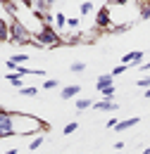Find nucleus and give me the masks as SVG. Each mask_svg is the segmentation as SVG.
<instances>
[{
  "label": "nucleus",
  "mask_w": 150,
  "mask_h": 154,
  "mask_svg": "<svg viewBox=\"0 0 150 154\" xmlns=\"http://www.w3.org/2000/svg\"><path fill=\"white\" fill-rule=\"evenodd\" d=\"M76 128H79V123H76V121H69V123L64 126V135H72Z\"/></svg>",
  "instance_id": "obj_23"
},
{
  "label": "nucleus",
  "mask_w": 150,
  "mask_h": 154,
  "mask_svg": "<svg viewBox=\"0 0 150 154\" xmlns=\"http://www.w3.org/2000/svg\"><path fill=\"white\" fill-rule=\"evenodd\" d=\"M79 10H81V14L86 17V14H91V12H93V2H91V0H83V2L79 5Z\"/></svg>",
  "instance_id": "obj_17"
},
{
  "label": "nucleus",
  "mask_w": 150,
  "mask_h": 154,
  "mask_svg": "<svg viewBox=\"0 0 150 154\" xmlns=\"http://www.w3.org/2000/svg\"><path fill=\"white\" fill-rule=\"evenodd\" d=\"M10 135H15L12 114L5 112V109H0V140H5V137H10Z\"/></svg>",
  "instance_id": "obj_6"
},
{
  "label": "nucleus",
  "mask_w": 150,
  "mask_h": 154,
  "mask_svg": "<svg viewBox=\"0 0 150 154\" xmlns=\"http://www.w3.org/2000/svg\"><path fill=\"white\" fill-rule=\"evenodd\" d=\"M112 85H114V76L112 74H103V76H98V81H95L98 93H103L105 88H112Z\"/></svg>",
  "instance_id": "obj_8"
},
{
  "label": "nucleus",
  "mask_w": 150,
  "mask_h": 154,
  "mask_svg": "<svg viewBox=\"0 0 150 154\" xmlns=\"http://www.w3.org/2000/svg\"><path fill=\"white\" fill-rule=\"evenodd\" d=\"M79 93H81V85H79V83H72V85L62 88V93H60V95H62V100H72V97H76Z\"/></svg>",
  "instance_id": "obj_10"
},
{
  "label": "nucleus",
  "mask_w": 150,
  "mask_h": 154,
  "mask_svg": "<svg viewBox=\"0 0 150 154\" xmlns=\"http://www.w3.org/2000/svg\"><path fill=\"white\" fill-rule=\"evenodd\" d=\"M124 71H126V66L119 64V66H114V69H112V76H119V74H124Z\"/></svg>",
  "instance_id": "obj_27"
},
{
  "label": "nucleus",
  "mask_w": 150,
  "mask_h": 154,
  "mask_svg": "<svg viewBox=\"0 0 150 154\" xmlns=\"http://www.w3.org/2000/svg\"><path fill=\"white\" fill-rule=\"evenodd\" d=\"M141 5V17L145 19V17H150V2H138Z\"/></svg>",
  "instance_id": "obj_22"
},
{
  "label": "nucleus",
  "mask_w": 150,
  "mask_h": 154,
  "mask_svg": "<svg viewBox=\"0 0 150 154\" xmlns=\"http://www.w3.org/2000/svg\"><path fill=\"white\" fill-rule=\"evenodd\" d=\"M145 100H150V88H148V90H145Z\"/></svg>",
  "instance_id": "obj_30"
},
{
  "label": "nucleus",
  "mask_w": 150,
  "mask_h": 154,
  "mask_svg": "<svg viewBox=\"0 0 150 154\" xmlns=\"http://www.w3.org/2000/svg\"><path fill=\"white\" fill-rule=\"evenodd\" d=\"M131 26H133L131 21H122V24H117V26H112V29H110V33H124V31H129Z\"/></svg>",
  "instance_id": "obj_13"
},
{
  "label": "nucleus",
  "mask_w": 150,
  "mask_h": 154,
  "mask_svg": "<svg viewBox=\"0 0 150 154\" xmlns=\"http://www.w3.org/2000/svg\"><path fill=\"white\" fill-rule=\"evenodd\" d=\"M5 154H17V149H7V152H5Z\"/></svg>",
  "instance_id": "obj_29"
},
{
  "label": "nucleus",
  "mask_w": 150,
  "mask_h": 154,
  "mask_svg": "<svg viewBox=\"0 0 150 154\" xmlns=\"http://www.w3.org/2000/svg\"><path fill=\"white\" fill-rule=\"evenodd\" d=\"M79 26H81V19H79V17H67V29H72V33L79 31Z\"/></svg>",
  "instance_id": "obj_15"
},
{
  "label": "nucleus",
  "mask_w": 150,
  "mask_h": 154,
  "mask_svg": "<svg viewBox=\"0 0 150 154\" xmlns=\"http://www.w3.org/2000/svg\"><path fill=\"white\" fill-rule=\"evenodd\" d=\"M55 26L57 29H64V26H67V17H64V12H55Z\"/></svg>",
  "instance_id": "obj_19"
},
{
  "label": "nucleus",
  "mask_w": 150,
  "mask_h": 154,
  "mask_svg": "<svg viewBox=\"0 0 150 154\" xmlns=\"http://www.w3.org/2000/svg\"><path fill=\"white\" fill-rule=\"evenodd\" d=\"M43 142H45V137H43V135H36V137H34V140L29 142V149H31V152H36L38 147L43 145Z\"/></svg>",
  "instance_id": "obj_16"
},
{
  "label": "nucleus",
  "mask_w": 150,
  "mask_h": 154,
  "mask_svg": "<svg viewBox=\"0 0 150 154\" xmlns=\"http://www.w3.org/2000/svg\"><path fill=\"white\" fill-rule=\"evenodd\" d=\"M10 62H15L17 66H21V62H29V55H24V52H21V55H12Z\"/></svg>",
  "instance_id": "obj_20"
},
{
  "label": "nucleus",
  "mask_w": 150,
  "mask_h": 154,
  "mask_svg": "<svg viewBox=\"0 0 150 154\" xmlns=\"http://www.w3.org/2000/svg\"><path fill=\"white\" fill-rule=\"evenodd\" d=\"M12 126H15V135H36L38 131H48V123L29 114H12Z\"/></svg>",
  "instance_id": "obj_1"
},
{
  "label": "nucleus",
  "mask_w": 150,
  "mask_h": 154,
  "mask_svg": "<svg viewBox=\"0 0 150 154\" xmlns=\"http://www.w3.org/2000/svg\"><path fill=\"white\" fill-rule=\"evenodd\" d=\"M100 95L105 97V100H114V85H112V88H105V90H103Z\"/></svg>",
  "instance_id": "obj_25"
},
{
  "label": "nucleus",
  "mask_w": 150,
  "mask_h": 154,
  "mask_svg": "<svg viewBox=\"0 0 150 154\" xmlns=\"http://www.w3.org/2000/svg\"><path fill=\"white\" fill-rule=\"evenodd\" d=\"M119 104L112 102V100H100V102H93V109L95 112H114Z\"/></svg>",
  "instance_id": "obj_9"
},
{
  "label": "nucleus",
  "mask_w": 150,
  "mask_h": 154,
  "mask_svg": "<svg viewBox=\"0 0 150 154\" xmlns=\"http://www.w3.org/2000/svg\"><path fill=\"white\" fill-rule=\"evenodd\" d=\"M72 71H74V74H81V71H86V64H83V62H74V64H72Z\"/></svg>",
  "instance_id": "obj_24"
},
{
  "label": "nucleus",
  "mask_w": 150,
  "mask_h": 154,
  "mask_svg": "<svg viewBox=\"0 0 150 154\" xmlns=\"http://www.w3.org/2000/svg\"><path fill=\"white\" fill-rule=\"evenodd\" d=\"M57 85H60L57 78H48V81H43V88H45V90H53V88H57Z\"/></svg>",
  "instance_id": "obj_21"
},
{
  "label": "nucleus",
  "mask_w": 150,
  "mask_h": 154,
  "mask_svg": "<svg viewBox=\"0 0 150 154\" xmlns=\"http://www.w3.org/2000/svg\"><path fill=\"white\" fill-rule=\"evenodd\" d=\"M53 0H34V2H29V7L34 10V14L41 17V19H45V17H50L53 14Z\"/></svg>",
  "instance_id": "obj_4"
},
{
  "label": "nucleus",
  "mask_w": 150,
  "mask_h": 154,
  "mask_svg": "<svg viewBox=\"0 0 150 154\" xmlns=\"http://www.w3.org/2000/svg\"><path fill=\"white\" fill-rule=\"evenodd\" d=\"M10 43H15V45H31L34 36L26 31V26L21 21L12 19V24H10Z\"/></svg>",
  "instance_id": "obj_2"
},
{
  "label": "nucleus",
  "mask_w": 150,
  "mask_h": 154,
  "mask_svg": "<svg viewBox=\"0 0 150 154\" xmlns=\"http://www.w3.org/2000/svg\"><path fill=\"white\" fill-rule=\"evenodd\" d=\"M19 93H21L24 97H36V95H38V88H34V85H26V88H21Z\"/></svg>",
  "instance_id": "obj_18"
},
{
  "label": "nucleus",
  "mask_w": 150,
  "mask_h": 154,
  "mask_svg": "<svg viewBox=\"0 0 150 154\" xmlns=\"http://www.w3.org/2000/svg\"><path fill=\"white\" fill-rule=\"evenodd\" d=\"M141 71H150V64H141Z\"/></svg>",
  "instance_id": "obj_28"
},
{
  "label": "nucleus",
  "mask_w": 150,
  "mask_h": 154,
  "mask_svg": "<svg viewBox=\"0 0 150 154\" xmlns=\"http://www.w3.org/2000/svg\"><path fill=\"white\" fill-rule=\"evenodd\" d=\"M74 104H76V109H79V112H86L88 107H93V100H88V97H81V100H76Z\"/></svg>",
  "instance_id": "obj_12"
},
{
  "label": "nucleus",
  "mask_w": 150,
  "mask_h": 154,
  "mask_svg": "<svg viewBox=\"0 0 150 154\" xmlns=\"http://www.w3.org/2000/svg\"><path fill=\"white\" fill-rule=\"evenodd\" d=\"M141 59H143V52H141V50H133V52H126V55L122 57V64H124V66H136Z\"/></svg>",
  "instance_id": "obj_7"
},
{
  "label": "nucleus",
  "mask_w": 150,
  "mask_h": 154,
  "mask_svg": "<svg viewBox=\"0 0 150 154\" xmlns=\"http://www.w3.org/2000/svg\"><path fill=\"white\" fill-rule=\"evenodd\" d=\"M21 78H24V76H19V74H15V71H12V74L7 76V81H10L15 88H19V90H21V88H24V81H21Z\"/></svg>",
  "instance_id": "obj_14"
},
{
  "label": "nucleus",
  "mask_w": 150,
  "mask_h": 154,
  "mask_svg": "<svg viewBox=\"0 0 150 154\" xmlns=\"http://www.w3.org/2000/svg\"><path fill=\"white\" fill-rule=\"evenodd\" d=\"M62 40H64V38L57 33L55 29H50V26H48V29H43L36 38H34L31 45H36V48H50V45H62Z\"/></svg>",
  "instance_id": "obj_3"
},
{
  "label": "nucleus",
  "mask_w": 150,
  "mask_h": 154,
  "mask_svg": "<svg viewBox=\"0 0 150 154\" xmlns=\"http://www.w3.org/2000/svg\"><path fill=\"white\" fill-rule=\"evenodd\" d=\"M143 154H150V147H148V149H143Z\"/></svg>",
  "instance_id": "obj_31"
},
{
  "label": "nucleus",
  "mask_w": 150,
  "mask_h": 154,
  "mask_svg": "<svg viewBox=\"0 0 150 154\" xmlns=\"http://www.w3.org/2000/svg\"><path fill=\"white\" fill-rule=\"evenodd\" d=\"M95 29L100 31H110L112 29V19H110V5H103L95 14Z\"/></svg>",
  "instance_id": "obj_5"
},
{
  "label": "nucleus",
  "mask_w": 150,
  "mask_h": 154,
  "mask_svg": "<svg viewBox=\"0 0 150 154\" xmlns=\"http://www.w3.org/2000/svg\"><path fill=\"white\" fill-rule=\"evenodd\" d=\"M136 85H138V88H145V90H148V88H150V76L141 78V81H136Z\"/></svg>",
  "instance_id": "obj_26"
},
{
  "label": "nucleus",
  "mask_w": 150,
  "mask_h": 154,
  "mask_svg": "<svg viewBox=\"0 0 150 154\" xmlns=\"http://www.w3.org/2000/svg\"><path fill=\"white\" fill-rule=\"evenodd\" d=\"M138 121H141V119H136V116H131V119H124V121H119V123H117V128H114V131H117V133H124V131L133 128Z\"/></svg>",
  "instance_id": "obj_11"
}]
</instances>
